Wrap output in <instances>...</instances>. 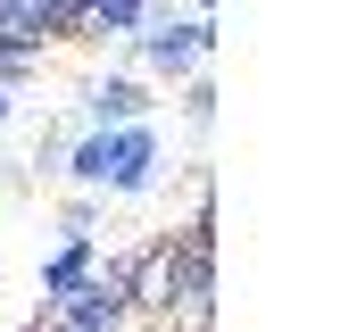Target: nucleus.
<instances>
[{"label":"nucleus","instance_id":"1","mask_svg":"<svg viewBox=\"0 0 357 332\" xmlns=\"http://www.w3.org/2000/svg\"><path fill=\"white\" fill-rule=\"evenodd\" d=\"M150 166H158V142H150L142 125L91 133L84 150H75V174H84V183H108V191H133V183H150Z\"/></svg>","mask_w":357,"mask_h":332}]
</instances>
